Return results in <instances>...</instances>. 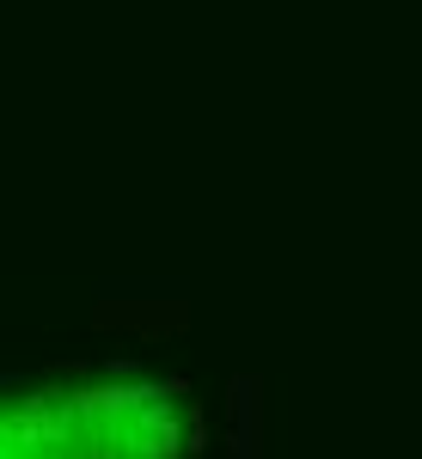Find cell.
Wrapping results in <instances>:
<instances>
[{
    "label": "cell",
    "mask_w": 422,
    "mask_h": 459,
    "mask_svg": "<svg viewBox=\"0 0 422 459\" xmlns=\"http://www.w3.org/2000/svg\"><path fill=\"white\" fill-rule=\"evenodd\" d=\"M0 459H13V435H6V398H0Z\"/></svg>",
    "instance_id": "6da1fadb"
}]
</instances>
